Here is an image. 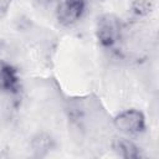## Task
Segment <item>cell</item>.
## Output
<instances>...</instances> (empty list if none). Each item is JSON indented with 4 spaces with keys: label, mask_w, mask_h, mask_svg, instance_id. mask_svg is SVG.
I'll return each instance as SVG.
<instances>
[{
    "label": "cell",
    "mask_w": 159,
    "mask_h": 159,
    "mask_svg": "<svg viewBox=\"0 0 159 159\" xmlns=\"http://www.w3.org/2000/svg\"><path fill=\"white\" fill-rule=\"evenodd\" d=\"M124 27L120 19L113 14H104L97 21L96 35L99 43L108 50H114L123 40Z\"/></svg>",
    "instance_id": "cell-1"
},
{
    "label": "cell",
    "mask_w": 159,
    "mask_h": 159,
    "mask_svg": "<svg viewBox=\"0 0 159 159\" xmlns=\"http://www.w3.org/2000/svg\"><path fill=\"white\" fill-rule=\"evenodd\" d=\"M55 15L62 26L77 24L86 12V0H55Z\"/></svg>",
    "instance_id": "cell-2"
},
{
    "label": "cell",
    "mask_w": 159,
    "mask_h": 159,
    "mask_svg": "<svg viewBox=\"0 0 159 159\" xmlns=\"http://www.w3.org/2000/svg\"><path fill=\"white\" fill-rule=\"evenodd\" d=\"M113 127L128 137H135L145 130V117L138 109H125L113 119Z\"/></svg>",
    "instance_id": "cell-3"
},
{
    "label": "cell",
    "mask_w": 159,
    "mask_h": 159,
    "mask_svg": "<svg viewBox=\"0 0 159 159\" xmlns=\"http://www.w3.org/2000/svg\"><path fill=\"white\" fill-rule=\"evenodd\" d=\"M20 88V80L16 70L7 62L0 61V93L14 94Z\"/></svg>",
    "instance_id": "cell-4"
},
{
    "label": "cell",
    "mask_w": 159,
    "mask_h": 159,
    "mask_svg": "<svg viewBox=\"0 0 159 159\" xmlns=\"http://www.w3.org/2000/svg\"><path fill=\"white\" fill-rule=\"evenodd\" d=\"M117 155L124 159H137L140 157V148L125 137H117L111 143Z\"/></svg>",
    "instance_id": "cell-5"
},
{
    "label": "cell",
    "mask_w": 159,
    "mask_h": 159,
    "mask_svg": "<svg viewBox=\"0 0 159 159\" xmlns=\"http://www.w3.org/2000/svg\"><path fill=\"white\" fill-rule=\"evenodd\" d=\"M31 150L36 157H43L46 155L51 149L55 147L53 138L47 133H37L31 139Z\"/></svg>",
    "instance_id": "cell-6"
},
{
    "label": "cell",
    "mask_w": 159,
    "mask_h": 159,
    "mask_svg": "<svg viewBox=\"0 0 159 159\" xmlns=\"http://www.w3.org/2000/svg\"><path fill=\"white\" fill-rule=\"evenodd\" d=\"M153 10V1L152 0H133L132 2V11L137 16H147Z\"/></svg>",
    "instance_id": "cell-7"
},
{
    "label": "cell",
    "mask_w": 159,
    "mask_h": 159,
    "mask_svg": "<svg viewBox=\"0 0 159 159\" xmlns=\"http://www.w3.org/2000/svg\"><path fill=\"white\" fill-rule=\"evenodd\" d=\"M12 0H0V19L7 12Z\"/></svg>",
    "instance_id": "cell-8"
},
{
    "label": "cell",
    "mask_w": 159,
    "mask_h": 159,
    "mask_svg": "<svg viewBox=\"0 0 159 159\" xmlns=\"http://www.w3.org/2000/svg\"><path fill=\"white\" fill-rule=\"evenodd\" d=\"M34 1L40 9H47L48 6H51V4H53L55 0H34Z\"/></svg>",
    "instance_id": "cell-9"
}]
</instances>
